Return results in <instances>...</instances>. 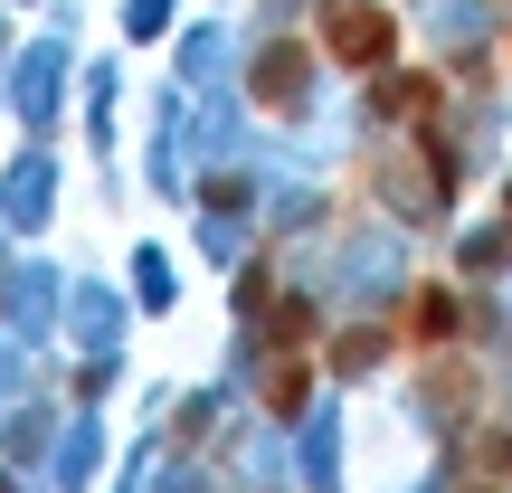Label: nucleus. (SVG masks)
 <instances>
[{
	"label": "nucleus",
	"mask_w": 512,
	"mask_h": 493,
	"mask_svg": "<svg viewBox=\"0 0 512 493\" xmlns=\"http://www.w3.org/2000/svg\"><path fill=\"white\" fill-rule=\"evenodd\" d=\"M323 48L342 67H380L389 57V10L380 0H323Z\"/></svg>",
	"instance_id": "obj_1"
},
{
	"label": "nucleus",
	"mask_w": 512,
	"mask_h": 493,
	"mask_svg": "<svg viewBox=\"0 0 512 493\" xmlns=\"http://www.w3.org/2000/svg\"><path fill=\"white\" fill-rule=\"evenodd\" d=\"M256 86H266L275 105H285V95L304 86V57H294V48H266V67H256Z\"/></svg>",
	"instance_id": "obj_2"
},
{
	"label": "nucleus",
	"mask_w": 512,
	"mask_h": 493,
	"mask_svg": "<svg viewBox=\"0 0 512 493\" xmlns=\"http://www.w3.org/2000/svg\"><path fill=\"white\" fill-rule=\"evenodd\" d=\"M380 105H389V114H408V124H418V114L437 105V76H408V86H389Z\"/></svg>",
	"instance_id": "obj_3"
},
{
	"label": "nucleus",
	"mask_w": 512,
	"mask_h": 493,
	"mask_svg": "<svg viewBox=\"0 0 512 493\" xmlns=\"http://www.w3.org/2000/svg\"><path fill=\"white\" fill-rule=\"evenodd\" d=\"M408 313H418V342H446V323H456V304H446L437 285H427V294H418V304H408Z\"/></svg>",
	"instance_id": "obj_4"
}]
</instances>
